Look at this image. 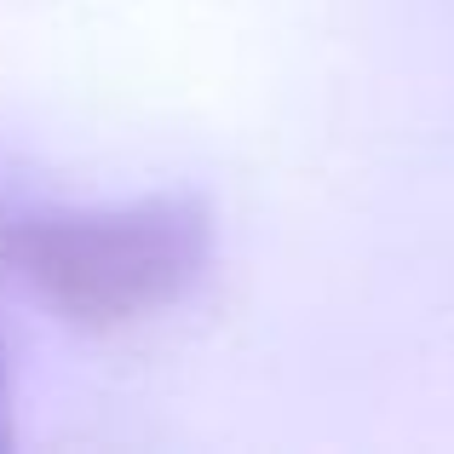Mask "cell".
I'll list each match as a JSON object with an SVG mask.
<instances>
[{
  "label": "cell",
  "instance_id": "1",
  "mask_svg": "<svg viewBox=\"0 0 454 454\" xmlns=\"http://www.w3.org/2000/svg\"><path fill=\"white\" fill-rule=\"evenodd\" d=\"M0 259L46 310L92 333L161 317L213 259L201 196H138L110 207H35L0 224Z\"/></svg>",
  "mask_w": 454,
  "mask_h": 454
},
{
  "label": "cell",
  "instance_id": "2",
  "mask_svg": "<svg viewBox=\"0 0 454 454\" xmlns=\"http://www.w3.org/2000/svg\"><path fill=\"white\" fill-rule=\"evenodd\" d=\"M0 443H6V420H0Z\"/></svg>",
  "mask_w": 454,
  "mask_h": 454
}]
</instances>
